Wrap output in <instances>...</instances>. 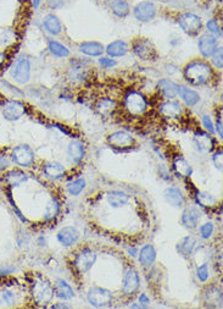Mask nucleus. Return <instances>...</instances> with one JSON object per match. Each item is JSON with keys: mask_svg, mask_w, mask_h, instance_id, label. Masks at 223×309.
Masks as SVG:
<instances>
[{"mask_svg": "<svg viewBox=\"0 0 223 309\" xmlns=\"http://www.w3.org/2000/svg\"><path fill=\"white\" fill-rule=\"evenodd\" d=\"M10 76L19 85H26L31 78V62L26 58H20L12 65Z\"/></svg>", "mask_w": 223, "mask_h": 309, "instance_id": "39448f33", "label": "nucleus"}, {"mask_svg": "<svg viewBox=\"0 0 223 309\" xmlns=\"http://www.w3.org/2000/svg\"><path fill=\"white\" fill-rule=\"evenodd\" d=\"M194 144L199 152H210L212 149V138L207 133L197 132L194 136Z\"/></svg>", "mask_w": 223, "mask_h": 309, "instance_id": "cd10ccee", "label": "nucleus"}, {"mask_svg": "<svg viewBox=\"0 0 223 309\" xmlns=\"http://www.w3.org/2000/svg\"><path fill=\"white\" fill-rule=\"evenodd\" d=\"M183 76L192 86H204L214 77V69L204 60H194L184 67Z\"/></svg>", "mask_w": 223, "mask_h": 309, "instance_id": "f257e3e1", "label": "nucleus"}, {"mask_svg": "<svg viewBox=\"0 0 223 309\" xmlns=\"http://www.w3.org/2000/svg\"><path fill=\"white\" fill-rule=\"evenodd\" d=\"M173 169L177 172V175L182 177H191L193 174L192 165L183 158H177L173 161Z\"/></svg>", "mask_w": 223, "mask_h": 309, "instance_id": "473e14b6", "label": "nucleus"}, {"mask_svg": "<svg viewBox=\"0 0 223 309\" xmlns=\"http://www.w3.org/2000/svg\"><path fill=\"white\" fill-rule=\"evenodd\" d=\"M5 62H6V54L2 50H0V66H2Z\"/></svg>", "mask_w": 223, "mask_h": 309, "instance_id": "5fc2aeb1", "label": "nucleus"}, {"mask_svg": "<svg viewBox=\"0 0 223 309\" xmlns=\"http://www.w3.org/2000/svg\"><path fill=\"white\" fill-rule=\"evenodd\" d=\"M67 0H45V4L52 10H59L66 4Z\"/></svg>", "mask_w": 223, "mask_h": 309, "instance_id": "49530a36", "label": "nucleus"}, {"mask_svg": "<svg viewBox=\"0 0 223 309\" xmlns=\"http://www.w3.org/2000/svg\"><path fill=\"white\" fill-rule=\"evenodd\" d=\"M87 75V70L83 65H75L73 67H71L70 71V78H72L73 81L77 80H83Z\"/></svg>", "mask_w": 223, "mask_h": 309, "instance_id": "a19ab883", "label": "nucleus"}, {"mask_svg": "<svg viewBox=\"0 0 223 309\" xmlns=\"http://www.w3.org/2000/svg\"><path fill=\"white\" fill-rule=\"evenodd\" d=\"M156 260V250L153 246L146 245L141 248L140 253H139V262L144 265V267H151Z\"/></svg>", "mask_w": 223, "mask_h": 309, "instance_id": "a878e982", "label": "nucleus"}, {"mask_svg": "<svg viewBox=\"0 0 223 309\" xmlns=\"http://www.w3.org/2000/svg\"><path fill=\"white\" fill-rule=\"evenodd\" d=\"M59 212H60L59 202H57L55 198H53L52 201L48 203L47 208H45V215H44L45 220H53L54 217L57 216Z\"/></svg>", "mask_w": 223, "mask_h": 309, "instance_id": "4c0bfd02", "label": "nucleus"}, {"mask_svg": "<svg viewBox=\"0 0 223 309\" xmlns=\"http://www.w3.org/2000/svg\"><path fill=\"white\" fill-rule=\"evenodd\" d=\"M99 64H100V66H103L104 69H111V67L116 66L115 60L108 57L100 58V59H99Z\"/></svg>", "mask_w": 223, "mask_h": 309, "instance_id": "de8ad7c7", "label": "nucleus"}, {"mask_svg": "<svg viewBox=\"0 0 223 309\" xmlns=\"http://www.w3.org/2000/svg\"><path fill=\"white\" fill-rule=\"evenodd\" d=\"M123 105H125L126 111L132 116L144 115L148 110V100L145 95L137 91H131L125 95Z\"/></svg>", "mask_w": 223, "mask_h": 309, "instance_id": "f03ea898", "label": "nucleus"}, {"mask_svg": "<svg viewBox=\"0 0 223 309\" xmlns=\"http://www.w3.org/2000/svg\"><path fill=\"white\" fill-rule=\"evenodd\" d=\"M78 237H80V232L72 226H66L60 230L59 234H57V241L65 247L75 245L78 241Z\"/></svg>", "mask_w": 223, "mask_h": 309, "instance_id": "a211bd4d", "label": "nucleus"}, {"mask_svg": "<svg viewBox=\"0 0 223 309\" xmlns=\"http://www.w3.org/2000/svg\"><path fill=\"white\" fill-rule=\"evenodd\" d=\"M178 86L176 82L168 78H162L158 82V88L162 97L166 99H174L178 95Z\"/></svg>", "mask_w": 223, "mask_h": 309, "instance_id": "dca6fc26", "label": "nucleus"}, {"mask_svg": "<svg viewBox=\"0 0 223 309\" xmlns=\"http://www.w3.org/2000/svg\"><path fill=\"white\" fill-rule=\"evenodd\" d=\"M158 14V7L155 2L144 0V1L138 2L133 7V15L139 22H150L153 21Z\"/></svg>", "mask_w": 223, "mask_h": 309, "instance_id": "1a4fd4ad", "label": "nucleus"}, {"mask_svg": "<svg viewBox=\"0 0 223 309\" xmlns=\"http://www.w3.org/2000/svg\"><path fill=\"white\" fill-rule=\"evenodd\" d=\"M197 47H199L200 54L204 58H211L215 50L219 48V39L215 35L210 33L202 34L197 40Z\"/></svg>", "mask_w": 223, "mask_h": 309, "instance_id": "f8f14e48", "label": "nucleus"}, {"mask_svg": "<svg viewBox=\"0 0 223 309\" xmlns=\"http://www.w3.org/2000/svg\"><path fill=\"white\" fill-rule=\"evenodd\" d=\"M178 22L179 27L182 29V31L184 33L189 35H195L199 33L202 30V21L201 17L197 16V15L193 14V12H186V14H181L178 16Z\"/></svg>", "mask_w": 223, "mask_h": 309, "instance_id": "0eeeda50", "label": "nucleus"}, {"mask_svg": "<svg viewBox=\"0 0 223 309\" xmlns=\"http://www.w3.org/2000/svg\"><path fill=\"white\" fill-rule=\"evenodd\" d=\"M212 161H214L215 166L219 170H222V165H223V156H222V151H217L216 153L212 155Z\"/></svg>", "mask_w": 223, "mask_h": 309, "instance_id": "8fccbe9b", "label": "nucleus"}, {"mask_svg": "<svg viewBox=\"0 0 223 309\" xmlns=\"http://www.w3.org/2000/svg\"><path fill=\"white\" fill-rule=\"evenodd\" d=\"M15 269H4V270H0V276H4V275H7L9 273H12Z\"/></svg>", "mask_w": 223, "mask_h": 309, "instance_id": "4d7b16f0", "label": "nucleus"}, {"mask_svg": "<svg viewBox=\"0 0 223 309\" xmlns=\"http://www.w3.org/2000/svg\"><path fill=\"white\" fill-rule=\"evenodd\" d=\"M80 52L87 57H100L105 52V48L99 42H84L80 45Z\"/></svg>", "mask_w": 223, "mask_h": 309, "instance_id": "b1692460", "label": "nucleus"}, {"mask_svg": "<svg viewBox=\"0 0 223 309\" xmlns=\"http://www.w3.org/2000/svg\"><path fill=\"white\" fill-rule=\"evenodd\" d=\"M85 188V180L84 179H78L75 180L73 182H71L67 186V191L71 196H78L81 194V192Z\"/></svg>", "mask_w": 223, "mask_h": 309, "instance_id": "58836bf2", "label": "nucleus"}, {"mask_svg": "<svg viewBox=\"0 0 223 309\" xmlns=\"http://www.w3.org/2000/svg\"><path fill=\"white\" fill-rule=\"evenodd\" d=\"M111 11L115 16L120 17V19H125L131 12V6H129L127 0H115L111 4Z\"/></svg>", "mask_w": 223, "mask_h": 309, "instance_id": "2f4dec72", "label": "nucleus"}, {"mask_svg": "<svg viewBox=\"0 0 223 309\" xmlns=\"http://www.w3.org/2000/svg\"><path fill=\"white\" fill-rule=\"evenodd\" d=\"M132 50L139 59L144 60V62L155 60L156 55H158L155 45L146 38H138V39L134 40Z\"/></svg>", "mask_w": 223, "mask_h": 309, "instance_id": "423d86ee", "label": "nucleus"}, {"mask_svg": "<svg viewBox=\"0 0 223 309\" xmlns=\"http://www.w3.org/2000/svg\"><path fill=\"white\" fill-rule=\"evenodd\" d=\"M55 292H56V296L61 300H71V298L75 296V292H73V288L68 285L67 282L61 278L56 280V283H55Z\"/></svg>", "mask_w": 223, "mask_h": 309, "instance_id": "7c9ffc66", "label": "nucleus"}, {"mask_svg": "<svg viewBox=\"0 0 223 309\" xmlns=\"http://www.w3.org/2000/svg\"><path fill=\"white\" fill-rule=\"evenodd\" d=\"M44 174L50 180H59L65 175V168L60 163L52 161L44 166Z\"/></svg>", "mask_w": 223, "mask_h": 309, "instance_id": "bb28decb", "label": "nucleus"}, {"mask_svg": "<svg viewBox=\"0 0 223 309\" xmlns=\"http://www.w3.org/2000/svg\"><path fill=\"white\" fill-rule=\"evenodd\" d=\"M200 219H201V214L196 208H187L182 214V224L187 229H195L199 225Z\"/></svg>", "mask_w": 223, "mask_h": 309, "instance_id": "6ab92c4d", "label": "nucleus"}, {"mask_svg": "<svg viewBox=\"0 0 223 309\" xmlns=\"http://www.w3.org/2000/svg\"><path fill=\"white\" fill-rule=\"evenodd\" d=\"M139 301H140V303H144V305H148V303L150 302V301H149V298L146 297L145 293H141V296L139 297Z\"/></svg>", "mask_w": 223, "mask_h": 309, "instance_id": "6e6d98bb", "label": "nucleus"}, {"mask_svg": "<svg viewBox=\"0 0 223 309\" xmlns=\"http://www.w3.org/2000/svg\"><path fill=\"white\" fill-rule=\"evenodd\" d=\"M108 142L111 147L118 149L129 148L136 143L133 136L131 133L126 132V131H117V132L111 133L108 137Z\"/></svg>", "mask_w": 223, "mask_h": 309, "instance_id": "ddd939ff", "label": "nucleus"}, {"mask_svg": "<svg viewBox=\"0 0 223 309\" xmlns=\"http://www.w3.org/2000/svg\"><path fill=\"white\" fill-rule=\"evenodd\" d=\"M54 308H68V307L65 305H56V306H54Z\"/></svg>", "mask_w": 223, "mask_h": 309, "instance_id": "13d9d810", "label": "nucleus"}, {"mask_svg": "<svg viewBox=\"0 0 223 309\" xmlns=\"http://www.w3.org/2000/svg\"><path fill=\"white\" fill-rule=\"evenodd\" d=\"M11 159L16 165L29 168L34 163V152L27 144H20L12 149Z\"/></svg>", "mask_w": 223, "mask_h": 309, "instance_id": "6e6552de", "label": "nucleus"}, {"mask_svg": "<svg viewBox=\"0 0 223 309\" xmlns=\"http://www.w3.org/2000/svg\"><path fill=\"white\" fill-rule=\"evenodd\" d=\"M1 113L6 120L17 121L21 118H24L28 111V108L24 102L16 99V98H10L5 99L1 104Z\"/></svg>", "mask_w": 223, "mask_h": 309, "instance_id": "7ed1b4c3", "label": "nucleus"}, {"mask_svg": "<svg viewBox=\"0 0 223 309\" xmlns=\"http://www.w3.org/2000/svg\"><path fill=\"white\" fill-rule=\"evenodd\" d=\"M197 278H199L200 281H202V282H205V281L209 278V269H207V265L206 264H202L201 267L197 268Z\"/></svg>", "mask_w": 223, "mask_h": 309, "instance_id": "a18cd8bd", "label": "nucleus"}, {"mask_svg": "<svg viewBox=\"0 0 223 309\" xmlns=\"http://www.w3.org/2000/svg\"><path fill=\"white\" fill-rule=\"evenodd\" d=\"M212 234H214V224L212 222H206V224H204L200 227V235H201L202 239H210Z\"/></svg>", "mask_w": 223, "mask_h": 309, "instance_id": "c03bdc74", "label": "nucleus"}, {"mask_svg": "<svg viewBox=\"0 0 223 309\" xmlns=\"http://www.w3.org/2000/svg\"><path fill=\"white\" fill-rule=\"evenodd\" d=\"M43 26L45 31L52 35H59L62 32V24L59 17L54 14H48L43 19Z\"/></svg>", "mask_w": 223, "mask_h": 309, "instance_id": "aec40b11", "label": "nucleus"}, {"mask_svg": "<svg viewBox=\"0 0 223 309\" xmlns=\"http://www.w3.org/2000/svg\"><path fill=\"white\" fill-rule=\"evenodd\" d=\"M178 95L188 106H195L200 102L199 93L196 91L186 87V86H178Z\"/></svg>", "mask_w": 223, "mask_h": 309, "instance_id": "5701e85b", "label": "nucleus"}, {"mask_svg": "<svg viewBox=\"0 0 223 309\" xmlns=\"http://www.w3.org/2000/svg\"><path fill=\"white\" fill-rule=\"evenodd\" d=\"M28 180V175L21 170H10L2 177V181L10 187H17Z\"/></svg>", "mask_w": 223, "mask_h": 309, "instance_id": "412c9836", "label": "nucleus"}, {"mask_svg": "<svg viewBox=\"0 0 223 309\" xmlns=\"http://www.w3.org/2000/svg\"><path fill=\"white\" fill-rule=\"evenodd\" d=\"M195 245H196V241H195L194 237H192V236L184 237V239L181 241V243L178 245V250L183 255L188 257V255H191L193 253V249H194Z\"/></svg>", "mask_w": 223, "mask_h": 309, "instance_id": "e433bc0d", "label": "nucleus"}, {"mask_svg": "<svg viewBox=\"0 0 223 309\" xmlns=\"http://www.w3.org/2000/svg\"><path fill=\"white\" fill-rule=\"evenodd\" d=\"M139 288V276L136 270L129 269L125 274L122 282V291L125 295H133Z\"/></svg>", "mask_w": 223, "mask_h": 309, "instance_id": "f3484780", "label": "nucleus"}, {"mask_svg": "<svg viewBox=\"0 0 223 309\" xmlns=\"http://www.w3.org/2000/svg\"><path fill=\"white\" fill-rule=\"evenodd\" d=\"M196 199L197 203L201 204L202 207H212L217 203L216 198L210 193H206V192H199L196 196Z\"/></svg>", "mask_w": 223, "mask_h": 309, "instance_id": "ea45409f", "label": "nucleus"}, {"mask_svg": "<svg viewBox=\"0 0 223 309\" xmlns=\"http://www.w3.org/2000/svg\"><path fill=\"white\" fill-rule=\"evenodd\" d=\"M96 110L101 114V115H108L111 114L116 108V102L111 98H101L95 105Z\"/></svg>", "mask_w": 223, "mask_h": 309, "instance_id": "f704fd0d", "label": "nucleus"}, {"mask_svg": "<svg viewBox=\"0 0 223 309\" xmlns=\"http://www.w3.org/2000/svg\"><path fill=\"white\" fill-rule=\"evenodd\" d=\"M55 290L52 283L48 280H38L35 281L32 287V297L37 305L45 306L52 302L54 297Z\"/></svg>", "mask_w": 223, "mask_h": 309, "instance_id": "20e7f679", "label": "nucleus"}, {"mask_svg": "<svg viewBox=\"0 0 223 309\" xmlns=\"http://www.w3.org/2000/svg\"><path fill=\"white\" fill-rule=\"evenodd\" d=\"M202 125H204V127L206 128V131L209 133H215V126H214V124H212V121H211V119H210V116H207V115H204L202 116Z\"/></svg>", "mask_w": 223, "mask_h": 309, "instance_id": "09e8293b", "label": "nucleus"}, {"mask_svg": "<svg viewBox=\"0 0 223 309\" xmlns=\"http://www.w3.org/2000/svg\"><path fill=\"white\" fill-rule=\"evenodd\" d=\"M19 300V293L11 286H0V308L14 307Z\"/></svg>", "mask_w": 223, "mask_h": 309, "instance_id": "2eb2a0df", "label": "nucleus"}, {"mask_svg": "<svg viewBox=\"0 0 223 309\" xmlns=\"http://www.w3.org/2000/svg\"><path fill=\"white\" fill-rule=\"evenodd\" d=\"M216 132L217 135L220 136V138H222L223 133H222V120L220 119V120H217V124H216Z\"/></svg>", "mask_w": 223, "mask_h": 309, "instance_id": "603ef678", "label": "nucleus"}, {"mask_svg": "<svg viewBox=\"0 0 223 309\" xmlns=\"http://www.w3.org/2000/svg\"><path fill=\"white\" fill-rule=\"evenodd\" d=\"M211 62L212 64L216 66V69L222 70L223 67V62H222V47H219L216 50H215L214 54L211 55Z\"/></svg>", "mask_w": 223, "mask_h": 309, "instance_id": "37998d69", "label": "nucleus"}, {"mask_svg": "<svg viewBox=\"0 0 223 309\" xmlns=\"http://www.w3.org/2000/svg\"><path fill=\"white\" fill-rule=\"evenodd\" d=\"M129 196L125 192L112 191L108 194V202L112 208H121L128 203Z\"/></svg>", "mask_w": 223, "mask_h": 309, "instance_id": "c756f323", "label": "nucleus"}, {"mask_svg": "<svg viewBox=\"0 0 223 309\" xmlns=\"http://www.w3.org/2000/svg\"><path fill=\"white\" fill-rule=\"evenodd\" d=\"M206 302L210 307H221L222 303V293L221 290L217 288H210L206 292Z\"/></svg>", "mask_w": 223, "mask_h": 309, "instance_id": "c9c22d12", "label": "nucleus"}, {"mask_svg": "<svg viewBox=\"0 0 223 309\" xmlns=\"http://www.w3.org/2000/svg\"><path fill=\"white\" fill-rule=\"evenodd\" d=\"M10 166V160L6 156H0V172L6 170Z\"/></svg>", "mask_w": 223, "mask_h": 309, "instance_id": "3c124183", "label": "nucleus"}, {"mask_svg": "<svg viewBox=\"0 0 223 309\" xmlns=\"http://www.w3.org/2000/svg\"><path fill=\"white\" fill-rule=\"evenodd\" d=\"M42 1L43 0H31V5H32L33 10L39 9V6L42 5Z\"/></svg>", "mask_w": 223, "mask_h": 309, "instance_id": "864d4df0", "label": "nucleus"}, {"mask_svg": "<svg viewBox=\"0 0 223 309\" xmlns=\"http://www.w3.org/2000/svg\"><path fill=\"white\" fill-rule=\"evenodd\" d=\"M206 29L210 34L215 35V37H220V38L222 37V29H221V26H220L219 22H217V20H215V19L209 20V21L206 22Z\"/></svg>", "mask_w": 223, "mask_h": 309, "instance_id": "79ce46f5", "label": "nucleus"}, {"mask_svg": "<svg viewBox=\"0 0 223 309\" xmlns=\"http://www.w3.org/2000/svg\"><path fill=\"white\" fill-rule=\"evenodd\" d=\"M159 111L166 119H178L183 115V106L176 100L168 99L160 104Z\"/></svg>", "mask_w": 223, "mask_h": 309, "instance_id": "4468645a", "label": "nucleus"}, {"mask_svg": "<svg viewBox=\"0 0 223 309\" xmlns=\"http://www.w3.org/2000/svg\"><path fill=\"white\" fill-rule=\"evenodd\" d=\"M48 49H49V52L52 53L53 55H55V57L57 58H67L68 55H70V49H68L66 45L61 44V43L56 42V40L54 39L49 40V43H48Z\"/></svg>", "mask_w": 223, "mask_h": 309, "instance_id": "72a5a7b5", "label": "nucleus"}, {"mask_svg": "<svg viewBox=\"0 0 223 309\" xmlns=\"http://www.w3.org/2000/svg\"><path fill=\"white\" fill-rule=\"evenodd\" d=\"M164 197L168 204L173 207H182L183 206V194H182L181 189L177 187H168L164 191Z\"/></svg>", "mask_w": 223, "mask_h": 309, "instance_id": "393cba45", "label": "nucleus"}, {"mask_svg": "<svg viewBox=\"0 0 223 309\" xmlns=\"http://www.w3.org/2000/svg\"><path fill=\"white\" fill-rule=\"evenodd\" d=\"M96 260V254L95 252L90 249H83L82 252H80L77 254L75 259V267L81 274H84L87 273L90 268L93 267V264Z\"/></svg>", "mask_w": 223, "mask_h": 309, "instance_id": "9b49d317", "label": "nucleus"}, {"mask_svg": "<svg viewBox=\"0 0 223 309\" xmlns=\"http://www.w3.org/2000/svg\"><path fill=\"white\" fill-rule=\"evenodd\" d=\"M105 52L108 53V55L110 58L125 57L128 52V44L122 39L115 40V42L110 43V44L106 47Z\"/></svg>", "mask_w": 223, "mask_h": 309, "instance_id": "4be33fe9", "label": "nucleus"}, {"mask_svg": "<svg viewBox=\"0 0 223 309\" xmlns=\"http://www.w3.org/2000/svg\"><path fill=\"white\" fill-rule=\"evenodd\" d=\"M67 153L70 158L72 159L73 163H80L84 156V146L81 142L73 141L68 144Z\"/></svg>", "mask_w": 223, "mask_h": 309, "instance_id": "c85d7f7f", "label": "nucleus"}, {"mask_svg": "<svg viewBox=\"0 0 223 309\" xmlns=\"http://www.w3.org/2000/svg\"><path fill=\"white\" fill-rule=\"evenodd\" d=\"M88 302L93 306V307L103 308L108 307L112 302V293L109 290L103 287H93L88 291Z\"/></svg>", "mask_w": 223, "mask_h": 309, "instance_id": "9d476101", "label": "nucleus"}]
</instances>
